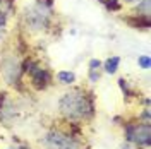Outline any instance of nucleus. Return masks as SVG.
Wrapping results in <instances>:
<instances>
[{
	"label": "nucleus",
	"instance_id": "f03ea898",
	"mask_svg": "<svg viewBox=\"0 0 151 149\" xmlns=\"http://www.w3.org/2000/svg\"><path fill=\"white\" fill-rule=\"evenodd\" d=\"M47 142L50 149H79V142L72 137L62 132H52L48 134Z\"/></svg>",
	"mask_w": 151,
	"mask_h": 149
},
{
	"label": "nucleus",
	"instance_id": "20e7f679",
	"mask_svg": "<svg viewBox=\"0 0 151 149\" xmlns=\"http://www.w3.org/2000/svg\"><path fill=\"white\" fill-rule=\"evenodd\" d=\"M31 77H33V82L36 86H45L48 82V72L41 67H35L31 69Z\"/></svg>",
	"mask_w": 151,
	"mask_h": 149
},
{
	"label": "nucleus",
	"instance_id": "423d86ee",
	"mask_svg": "<svg viewBox=\"0 0 151 149\" xmlns=\"http://www.w3.org/2000/svg\"><path fill=\"white\" fill-rule=\"evenodd\" d=\"M117 64H119V58H117V57H115L113 60H108V62H106V72H115Z\"/></svg>",
	"mask_w": 151,
	"mask_h": 149
},
{
	"label": "nucleus",
	"instance_id": "6e6552de",
	"mask_svg": "<svg viewBox=\"0 0 151 149\" xmlns=\"http://www.w3.org/2000/svg\"><path fill=\"white\" fill-rule=\"evenodd\" d=\"M139 64H141V65L144 67V69H148V67H150V60H148V58L144 57V58H139Z\"/></svg>",
	"mask_w": 151,
	"mask_h": 149
},
{
	"label": "nucleus",
	"instance_id": "0eeeda50",
	"mask_svg": "<svg viewBox=\"0 0 151 149\" xmlns=\"http://www.w3.org/2000/svg\"><path fill=\"white\" fill-rule=\"evenodd\" d=\"M4 33H5V16L0 14V38L4 36Z\"/></svg>",
	"mask_w": 151,
	"mask_h": 149
},
{
	"label": "nucleus",
	"instance_id": "1a4fd4ad",
	"mask_svg": "<svg viewBox=\"0 0 151 149\" xmlns=\"http://www.w3.org/2000/svg\"><path fill=\"white\" fill-rule=\"evenodd\" d=\"M127 2H134V0H127Z\"/></svg>",
	"mask_w": 151,
	"mask_h": 149
},
{
	"label": "nucleus",
	"instance_id": "39448f33",
	"mask_svg": "<svg viewBox=\"0 0 151 149\" xmlns=\"http://www.w3.org/2000/svg\"><path fill=\"white\" fill-rule=\"evenodd\" d=\"M58 79H60V82H64V84H70L74 81V74L72 72H60Z\"/></svg>",
	"mask_w": 151,
	"mask_h": 149
},
{
	"label": "nucleus",
	"instance_id": "7ed1b4c3",
	"mask_svg": "<svg viewBox=\"0 0 151 149\" xmlns=\"http://www.w3.org/2000/svg\"><path fill=\"white\" fill-rule=\"evenodd\" d=\"M129 139L134 140L139 146H146L150 144V125L142 123V125H136L129 130Z\"/></svg>",
	"mask_w": 151,
	"mask_h": 149
},
{
	"label": "nucleus",
	"instance_id": "f257e3e1",
	"mask_svg": "<svg viewBox=\"0 0 151 149\" xmlns=\"http://www.w3.org/2000/svg\"><path fill=\"white\" fill-rule=\"evenodd\" d=\"M58 108L69 120H83L93 113V103L84 91L76 89L62 96V100L58 101Z\"/></svg>",
	"mask_w": 151,
	"mask_h": 149
}]
</instances>
